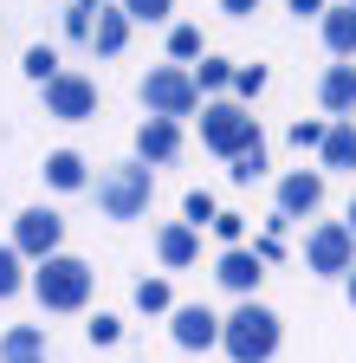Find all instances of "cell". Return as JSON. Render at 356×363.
<instances>
[{"label":"cell","instance_id":"1","mask_svg":"<svg viewBox=\"0 0 356 363\" xmlns=\"http://www.w3.org/2000/svg\"><path fill=\"white\" fill-rule=\"evenodd\" d=\"M220 344H227L234 363H265V357L279 350V318L265 311V305H253V298H240V311L220 325Z\"/></svg>","mask_w":356,"mask_h":363},{"label":"cell","instance_id":"2","mask_svg":"<svg viewBox=\"0 0 356 363\" xmlns=\"http://www.w3.org/2000/svg\"><path fill=\"white\" fill-rule=\"evenodd\" d=\"M33 298L46 305V311H78L84 298H91V266L71 259V253L39 259V272H33Z\"/></svg>","mask_w":356,"mask_h":363},{"label":"cell","instance_id":"3","mask_svg":"<svg viewBox=\"0 0 356 363\" xmlns=\"http://www.w3.org/2000/svg\"><path fill=\"white\" fill-rule=\"evenodd\" d=\"M156 195V182H149V162H123V169H104L98 175V208L110 220H137Z\"/></svg>","mask_w":356,"mask_h":363},{"label":"cell","instance_id":"4","mask_svg":"<svg viewBox=\"0 0 356 363\" xmlns=\"http://www.w3.org/2000/svg\"><path fill=\"white\" fill-rule=\"evenodd\" d=\"M143 104H149V117H195V104H201V84H195V72H182V65H156L149 78H143Z\"/></svg>","mask_w":356,"mask_h":363},{"label":"cell","instance_id":"5","mask_svg":"<svg viewBox=\"0 0 356 363\" xmlns=\"http://www.w3.org/2000/svg\"><path fill=\"white\" fill-rule=\"evenodd\" d=\"M201 143L220 150V156H240V150L259 143V123H253L240 104H207V111H201Z\"/></svg>","mask_w":356,"mask_h":363},{"label":"cell","instance_id":"6","mask_svg":"<svg viewBox=\"0 0 356 363\" xmlns=\"http://www.w3.org/2000/svg\"><path fill=\"white\" fill-rule=\"evenodd\" d=\"M46 111L65 117V123H84V117H98V84L84 78V72H59L46 84Z\"/></svg>","mask_w":356,"mask_h":363},{"label":"cell","instance_id":"7","mask_svg":"<svg viewBox=\"0 0 356 363\" xmlns=\"http://www.w3.org/2000/svg\"><path fill=\"white\" fill-rule=\"evenodd\" d=\"M304 259H311V272H350V259H356V234H350V220H324L318 234L304 240Z\"/></svg>","mask_w":356,"mask_h":363},{"label":"cell","instance_id":"8","mask_svg":"<svg viewBox=\"0 0 356 363\" xmlns=\"http://www.w3.org/2000/svg\"><path fill=\"white\" fill-rule=\"evenodd\" d=\"M59 234H65V220H59L52 208H26V214L13 220V247H20L26 259H52V253H59Z\"/></svg>","mask_w":356,"mask_h":363},{"label":"cell","instance_id":"9","mask_svg":"<svg viewBox=\"0 0 356 363\" xmlns=\"http://www.w3.org/2000/svg\"><path fill=\"white\" fill-rule=\"evenodd\" d=\"M220 325H227V318H214L207 305H182V311H175V344H182V350H207V344H220Z\"/></svg>","mask_w":356,"mask_h":363},{"label":"cell","instance_id":"10","mask_svg":"<svg viewBox=\"0 0 356 363\" xmlns=\"http://www.w3.org/2000/svg\"><path fill=\"white\" fill-rule=\"evenodd\" d=\"M318 201H324V175L298 169V175H285V182H279V214H311Z\"/></svg>","mask_w":356,"mask_h":363},{"label":"cell","instance_id":"11","mask_svg":"<svg viewBox=\"0 0 356 363\" xmlns=\"http://www.w3.org/2000/svg\"><path fill=\"white\" fill-rule=\"evenodd\" d=\"M259 266H265L259 253H240V247H227V259H220V286H227V292H240V298H253V286L265 279Z\"/></svg>","mask_w":356,"mask_h":363},{"label":"cell","instance_id":"12","mask_svg":"<svg viewBox=\"0 0 356 363\" xmlns=\"http://www.w3.org/2000/svg\"><path fill=\"white\" fill-rule=\"evenodd\" d=\"M318 98H324V111L350 117V111H356V65H331V72L318 78Z\"/></svg>","mask_w":356,"mask_h":363},{"label":"cell","instance_id":"13","mask_svg":"<svg viewBox=\"0 0 356 363\" xmlns=\"http://www.w3.org/2000/svg\"><path fill=\"white\" fill-rule=\"evenodd\" d=\"M137 150H143V162H168L175 150H182V130H175L168 117H149V123L137 130Z\"/></svg>","mask_w":356,"mask_h":363},{"label":"cell","instance_id":"14","mask_svg":"<svg viewBox=\"0 0 356 363\" xmlns=\"http://www.w3.org/2000/svg\"><path fill=\"white\" fill-rule=\"evenodd\" d=\"M0 363H46V331L39 325H13L0 337Z\"/></svg>","mask_w":356,"mask_h":363},{"label":"cell","instance_id":"15","mask_svg":"<svg viewBox=\"0 0 356 363\" xmlns=\"http://www.w3.org/2000/svg\"><path fill=\"white\" fill-rule=\"evenodd\" d=\"M123 39H130V13H123V7H104V13H98V33H91V52H98V59H117Z\"/></svg>","mask_w":356,"mask_h":363},{"label":"cell","instance_id":"16","mask_svg":"<svg viewBox=\"0 0 356 363\" xmlns=\"http://www.w3.org/2000/svg\"><path fill=\"white\" fill-rule=\"evenodd\" d=\"M156 253H162V266H188V259L201 253V240H195L188 220H175V227H162V234H156Z\"/></svg>","mask_w":356,"mask_h":363},{"label":"cell","instance_id":"17","mask_svg":"<svg viewBox=\"0 0 356 363\" xmlns=\"http://www.w3.org/2000/svg\"><path fill=\"white\" fill-rule=\"evenodd\" d=\"M324 162H331V169H356V117H337V123H331Z\"/></svg>","mask_w":356,"mask_h":363},{"label":"cell","instance_id":"18","mask_svg":"<svg viewBox=\"0 0 356 363\" xmlns=\"http://www.w3.org/2000/svg\"><path fill=\"white\" fill-rule=\"evenodd\" d=\"M46 182H52V189H84V156L52 150V156H46Z\"/></svg>","mask_w":356,"mask_h":363},{"label":"cell","instance_id":"19","mask_svg":"<svg viewBox=\"0 0 356 363\" xmlns=\"http://www.w3.org/2000/svg\"><path fill=\"white\" fill-rule=\"evenodd\" d=\"M324 45H331V52H356V7L324 13Z\"/></svg>","mask_w":356,"mask_h":363},{"label":"cell","instance_id":"20","mask_svg":"<svg viewBox=\"0 0 356 363\" xmlns=\"http://www.w3.org/2000/svg\"><path fill=\"white\" fill-rule=\"evenodd\" d=\"M98 13H104V0H71V7H65V33L71 39H91L98 33Z\"/></svg>","mask_w":356,"mask_h":363},{"label":"cell","instance_id":"21","mask_svg":"<svg viewBox=\"0 0 356 363\" xmlns=\"http://www.w3.org/2000/svg\"><path fill=\"white\" fill-rule=\"evenodd\" d=\"M26 78H39V84L59 78V52H52V45H33V52H26Z\"/></svg>","mask_w":356,"mask_h":363},{"label":"cell","instance_id":"22","mask_svg":"<svg viewBox=\"0 0 356 363\" xmlns=\"http://www.w3.org/2000/svg\"><path fill=\"white\" fill-rule=\"evenodd\" d=\"M227 175H234V182H259V175H265V143H253V150H240Z\"/></svg>","mask_w":356,"mask_h":363},{"label":"cell","instance_id":"23","mask_svg":"<svg viewBox=\"0 0 356 363\" xmlns=\"http://www.w3.org/2000/svg\"><path fill=\"white\" fill-rule=\"evenodd\" d=\"M26 279H20V247H0V298H13Z\"/></svg>","mask_w":356,"mask_h":363},{"label":"cell","instance_id":"24","mask_svg":"<svg viewBox=\"0 0 356 363\" xmlns=\"http://www.w3.org/2000/svg\"><path fill=\"white\" fill-rule=\"evenodd\" d=\"M195 84H201V91H220V84H234V65H227V59H201Z\"/></svg>","mask_w":356,"mask_h":363},{"label":"cell","instance_id":"25","mask_svg":"<svg viewBox=\"0 0 356 363\" xmlns=\"http://www.w3.org/2000/svg\"><path fill=\"white\" fill-rule=\"evenodd\" d=\"M168 52H175V59H201V33H195V26H175V33H168Z\"/></svg>","mask_w":356,"mask_h":363},{"label":"cell","instance_id":"26","mask_svg":"<svg viewBox=\"0 0 356 363\" xmlns=\"http://www.w3.org/2000/svg\"><path fill=\"white\" fill-rule=\"evenodd\" d=\"M137 305H143V311H168V286H162V279H143V286H137Z\"/></svg>","mask_w":356,"mask_h":363},{"label":"cell","instance_id":"27","mask_svg":"<svg viewBox=\"0 0 356 363\" xmlns=\"http://www.w3.org/2000/svg\"><path fill=\"white\" fill-rule=\"evenodd\" d=\"M84 331H91V344H117V337H123V325H117L110 311H98V318H91V325H84Z\"/></svg>","mask_w":356,"mask_h":363},{"label":"cell","instance_id":"28","mask_svg":"<svg viewBox=\"0 0 356 363\" xmlns=\"http://www.w3.org/2000/svg\"><path fill=\"white\" fill-rule=\"evenodd\" d=\"M168 7H175V0H123V13H130V20H162Z\"/></svg>","mask_w":356,"mask_h":363},{"label":"cell","instance_id":"29","mask_svg":"<svg viewBox=\"0 0 356 363\" xmlns=\"http://www.w3.org/2000/svg\"><path fill=\"white\" fill-rule=\"evenodd\" d=\"M324 136H331L324 123H292V143L298 150H324Z\"/></svg>","mask_w":356,"mask_h":363},{"label":"cell","instance_id":"30","mask_svg":"<svg viewBox=\"0 0 356 363\" xmlns=\"http://www.w3.org/2000/svg\"><path fill=\"white\" fill-rule=\"evenodd\" d=\"M234 91H240V98H259V91H265V72H259V65L234 72Z\"/></svg>","mask_w":356,"mask_h":363},{"label":"cell","instance_id":"31","mask_svg":"<svg viewBox=\"0 0 356 363\" xmlns=\"http://www.w3.org/2000/svg\"><path fill=\"white\" fill-rule=\"evenodd\" d=\"M201 220H214V195H207V189L188 195V227H201Z\"/></svg>","mask_w":356,"mask_h":363},{"label":"cell","instance_id":"32","mask_svg":"<svg viewBox=\"0 0 356 363\" xmlns=\"http://www.w3.org/2000/svg\"><path fill=\"white\" fill-rule=\"evenodd\" d=\"M214 234L220 240H240L246 234V214H214Z\"/></svg>","mask_w":356,"mask_h":363},{"label":"cell","instance_id":"33","mask_svg":"<svg viewBox=\"0 0 356 363\" xmlns=\"http://www.w3.org/2000/svg\"><path fill=\"white\" fill-rule=\"evenodd\" d=\"M220 7H227L234 20H246V13H259V0H220Z\"/></svg>","mask_w":356,"mask_h":363},{"label":"cell","instance_id":"34","mask_svg":"<svg viewBox=\"0 0 356 363\" xmlns=\"http://www.w3.org/2000/svg\"><path fill=\"white\" fill-rule=\"evenodd\" d=\"M318 7H324V0H292V13H298V20H304V13H318Z\"/></svg>","mask_w":356,"mask_h":363},{"label":"cell","instance_id":"35","mask_svg":"<svg viewBox=\"0 0 356 363\" xmlns=\"http://www.w3.org/2000/svg\"><path fill=\"white\" fill-rule=\"evenodd\" d=\"M350 305H356V272H350Z\"/></svg>","mask_w":356,"mask_h":363},{"label":"cell","instance_id":"36","mask_svg":"<svg viewBox=\"0 0 356 363\" xmlns=\"http://www.w3.org/2000/svg\"><path fill=\"white\" fill-rule=\"evenodd\" d=\"M350 234H356V208H350Z\"/></svg>","mask_w":356,"mask_h":363},{"label":"cell","instance_id":"37","mask_svg":"<svg viewBox=\"0 0 356 363\" xmlns=\"http://www.w3.org/2000/svg\"><path fill=\"white\" fill-rule=\"evenodd\" d=\"M350 7H356V0H350Z\"/></svg>","mask_w":356,"mask_h":363}]
</instances>
